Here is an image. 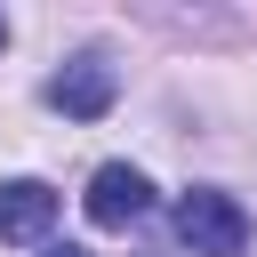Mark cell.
<instances>
[{"label": "cell", "instance_id": "obj_1", "mask_svg": "<svg viewBox=\"0 0 257 257\" xmlns=\"http://www.w3.org/2000/svg\"><path fill=\"white\" fill-rule=\"evenodd\" d=\"M177 233H185L193 257H241L249 249V209L233 193H217V185H193L177 201Z\"/></svg>", "mask_w": 257, "mask_h": 257}, {"label": "cell", "instance_id": "obj_2", "mask_svg": "<svg viewBox=\"0 0 257 257\" xmlns=\"http://www.w3.org/2000/svg\"><path fill=\"white\" fill-rule=\"evenodd\" d=\"M112 96H120L112 56H72L64 72H48V104H56V112H72V120H104V112H112Z\"/></svg>", "mask_w": 257, "mask_h": 257}, {"label": "cell", "instance_id": "obj_3", "mask_svg": "<svg viewBox=\"0 0 257 257\" xmlns=\"http://www.w3.org/2000/svg\"><path fill=\"white\" fill-rule=\"evenodd\" d=\"M145 209H153V185H145V169H128V161H104V169L88 177V225L120 233V225H137Z\"/></svg>", "mask_w": 257, "mask_h": 257}, {"label": "cell", "instance_id": "obj_4", "mask_svg": "<svg viewBox=\"0 0 257 257\" xmlns=\"http://www.w3.org/2000/svg\"><path fill=\"white\" fill-rule=\"evenodd\" d=\"M56 225V193L40 177H8L0 185V241H40Z\"/></svg>", "mask_w": 257, "mask_h": 257}, {"label": "cell", "instance_id": "obj_5", "mask_svg": "<svg viewBox=\"0 0 257 257\" xmlns=\"http://www.w3.org/2000/svg\"><path fill=\"white\" fill-rule=\"evenodd\" d=\"M48 257H88V249H48Z\"/></svg>", "mask_w": 257, "mask_h": 257}, {"label": "cell", "instance_id": "obj_6", "mask_svg": "<svg viewBox=\"0 0 257 257\" xmlns=\"http://www.w3.org/2000/svg\"><path fill=\"white\" fill-rule=\"evenodd\" d=\"M0 48H8V16H0Z\"/></svg>", "mask_w": 257, "mask_h": 257}]
</instances>
